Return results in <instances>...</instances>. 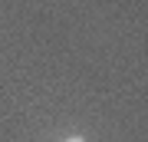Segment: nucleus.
I'll return each mask as SVG.
<instances>
[{
	"instance_id": "1",
	"label": "nucleus",
	"mask_w": 148,
	"mask_h": 142,
	"mask_svg": "<svg viewBox=\"0 0 148 142\" xmlns=\"http://www.w3.org/2000/svg\"><path fill=\"white\" fill-rule=\"evenodd\" d=\"M66 142H86V139L82 136H73V139H66Z\"/></svg>"
}]
</instances>
